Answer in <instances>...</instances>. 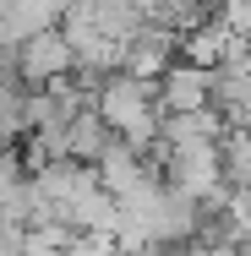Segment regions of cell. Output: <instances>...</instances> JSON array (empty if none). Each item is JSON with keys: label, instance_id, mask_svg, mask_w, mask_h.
Instances as JSON below:
<instances>
[{"label": "cell", "instance_id": "cell-1", "mask_svg": "<svg viewBox=\"0 0 251 256\" xmlns=\"http://www.w3.org/2000/svg\"><path fill=\"white\" fill-rule=\"evenodd\" d=\"M93 109L104 114V126H109L115 136H126L131 148L148 153L153 142H158V120H164V109H158V76L109 71L104 88L93 93Z\"/></svg>", "mask_w": 251, "mask_h": 256}, {"label": "cell", "instance_id": "cell-2", "mask_svg": "<svg viewBox=\"0 0 251 256\" xmlns=\"http://www.w3.org/2000/svg\"><path fill=\"white\" fill-rule=\"evenodd\" d=\"M17 66H22V82H28V88L66 76V71L77 66V54H71V44H66L60 22H44V28L22 33V38H17Z\"/></svg>", "mask_w": 251, "mask_h": 256}, {"label": "cell", "instance_id": "cell-3", "mask_svg": "<svg viewBox=\"0 0 251 256\" xmlns=\"http://www.w3.org/2000/svg\"><path fill=\"white\" fill-rule=\"evenodd\" d=\"M169 60H180V33L148 16V22H137V28H131L126 54H120V71H131V76H158Z\"/></svg>", "mask_w": 251, "mask_h": 256}, {"label": "cell", "instance_id": "cell-4", "mask_svg": "<svg viewBox=\"0 0 251 256\" xmlns=\"http://www.w3.org/2000/svg\"><path fill=\"white\" fill-rule=\"evenodd\" d=\"M207 104V66L197 60H169L158 71V109L180 114V109H202Z\"/></svg>", "mask_w": 251, "mask_h": 256}, {"label": "cell", "instance_id": "cell-5", "mask_svg": "<svg viewBox=\"0 0 251 256\" xmlns=\"http://www.w3.org/2000/svg\"><path fill=\"white\" fill-rule=\"evenodd\" d=\"M115 131L104 126V114L93 109V104H82L66 126H60V153L66 158H82V164H93V158L104 153V142H109Z\"/></svg>", "mask_w": 251, "mask_h": 256}, {"label": "cell", "instance_id": "cell-6", "mask_svg": "<svg viewBox=\"0 0 251 256\" xmlns=\"http://www.w3.org/2000/svg\"><path fill=\"white\" fill-rule=\"evenodd\" d=\"M218 174H224V191L251 196V126L218 131Z\"/></svg>", "mask_w": 251, "mask_h": 256}]
</instances>
